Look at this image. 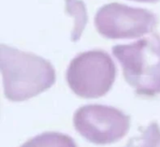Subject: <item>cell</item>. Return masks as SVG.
<instances>
[{
    "label": "cell",
    "instance_id": "2",
    "mask_svg": "<svg viewBox=\"0 0 160 147\" xmlns=\"http://www.w3.org/2000/svg\"><path fill=\"white\" fill-rule=\"evenodd\" d=\"M114 57L122 66L126 81L142 96L160 94V37L152 34L135 42L116 45Z\"/></svg>",
    "mask_w": 160,
    "mask_h": 147
},
{
    "label": "cell",
    "instance_id": "5",
    "mask_svg": "<svg viewBox=\"0 0 160 147\" xmlns=\"http://www.w3.org/2000/svg\"><path fill=\"white\" fill-rule=\"evenodd\" d=\"M75 129L88 142L110 144L128 132L130 119L121 111L103 105H86L78 109L73 117Z\"/></svg>",
    "mask_w": 160,
    "mask_h": 147
},
{
    "label": "cell",
    "instance_id": "6",
    "mask_svg": "<svg viewBox=\"0 0 160 147\" xmlns=\"http://www.w3.org/2000/svg\"><path fill=\"white\" fill-rule=\"evenodd\" d=\"M66 11L74 20L71 32V40L78 41L82 37L87 23V11L85 5L81 0H65Z\"/></svg>",
    "mask_w": 160,
    "mask_h": 147
},
{
    "label": "cell",
    "instance_id": "1",
    "mask_svg": "<svg viewBox=\"0 0 160 147\" xmlns=\"http://www.w3.org/2000/svg\"><path fill=\"white\" fill-rule=\"evenodd\" d=\"M0 68L5 95L11 101L33 98L55 82V71L49 61L4 44L0 47Z\"/></svg>",
    "mask_w": 160,
    "mask_h": 147
},
{
    "label": "cell",
    "instance_id": "3",
    "mask_svg": "<svg viewBox=\"0 0 160 147\" xmlns=\"http://www.w3.org/2000/svg\"><path fill=\"white\" fill-rule=\"evenodd\" d=\"M115 76L114 62L110 54L100 50L80 53L70 62L67 71L70 89L85 99L99 98L107 94Z\"/></svg>",
    "mask_w": 160,
    "mask_h": 147
},
{
    "label": "cell",
    "instance_id": "9",
    "mask_svg": "<svg viewBox=\"0 0 160 147\" xmlns=\"http://www.w3.org/2000/svg\"><path fill=\"white\" fill-rule=\"evenodd\" d=\"M132 1H137V2H145V3H155L158 2L160 0H132Z\"/></svg>",
    "mask_w": 160,
    "mask_h": 147
},
{
    "label": "cell",
    "instance_id": "10",
    "mask_svg": "<svg viewBox=\"0 0 160 147\" xmlns=\"http://www.w3.org/2000/svg\"><path fill=\"white\" fill-rule=\"evenodd\" d=\"M127 147H137V146H136V145H134V144L131 143V144H129V145H128V146H127Z\"/></svg>",
    "mask_w": 160,
    "mask_h": 147
},
{
    "label": "cell",
    "instance_id": "7",
    "mask_svg": "<svg viewBox=\"0 0 160 147\" xmlns=\"http://www.w3.org/2000/svg\"><path fill=\"white\" fill-rule=\"evenodd\" d=\"M21 147H77V145L68 135L47 132L34 137Z\"/></svg>",
    "mask_w": 160,
    "mask_h": 147
},
{
    "label": "cell",
    "instance_id": "4",
    "mask_svg": "<svg viewBox=\"0 0 160 147\" xmlns=\"http://www.w3.org/2000/svg\"><path fill=\"white\" fill-rule=\"evenodd\" d=\"M158 23L150 10L111 3L101 7L95 16V25L107 38H136L151 33Z\"/></svg>",
    "mask_w": 160,
    "mask_h": 147
},
{
    "label": "cell",
    "instance_id": "8",
    "mask_svg": "<svg viewBox=\"0 0 160 147\" xmlns=\"http://www.w3.org/2000/svg\"><path fill=\"white\" fill-rule=\"evenodd\" d=\"M141 147H160V129L157 123L150 124L144 130Z\"/></svg>",
    "mask_w": 160,
    "mask_h": 147
}]
</instances>
